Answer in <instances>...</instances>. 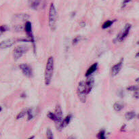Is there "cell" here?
<instances>
[{"label":"cell","mask_w":139,"mask_h":139,"mask_svg":"<svg viewBox=\"0 0 139 139\" xmlns=\"http://www.w3.org/2000/svg\"><path fill=\"white\" fill-rule=\"evenodd\" d=\"M131 28H132V25L130 24H126L125 25L124 28L121 30V31L117 36V37L114 40V43L123 42L128 36Z\"/></svg>","instance_id":"cell-6"},{"label":"cell","mask_w":139,"mask_h":139,"mask_svg":"<svg viewBox=\"0 0 139 139\" xmlns=\"http://www.w3.org/2000/svg\"><path fill=\"white\" fill-rule=\"evenodd\" d=\"M132 1V0H124L123 1V3H122V6H121V8H124L126 6L128 3H130Z\"/></svg>","instance_id":"cell-26"},{"label":"cell","mask_w":139,"mask_h":139,"mask_svg":"<svg viewBox=\"0 0 139 139\" xmlns=\"http://www.w3.org/2000/svg\"><path fill=\"white\" fill-rule=\"evenodd\" d=\"M30 42L29 40H26V39H14V38H10V39H7L0 43V49H6V48H10L13 46L15 44L18 42Z\"/></svg>","instance_id":"cell-3"},{"label":"cell","mask_w":139,"mask_h":139,"mask_svg":"<svg viewBox=\"0 0 139 139\" xmlns=\"http://www.w3.org/2000/svg\"><path fill=\"white\" fill-rule=\"evenodd\" d=\"M71 119H72L71 115H68L66 117H64V119H62V123H61V128H62V129H63L69 124V123L71 122Z\"/></svg>","instance_id":"cell-14"},{"label":"cell","mask_w":139,"mask_h":139,"mask_svg":"<svg viewBox=\"0 0 139 139\" xmlns=\"http://www.w3.org/2000/svg\"><path fill=\"white\" fill-rule=\"evenodd\" d=\"M43 2V0H29V7L34 10H37L42 7V4H44Z\"/></svg>","instance_id":"cell-11"},{"label":"cell","mask_w":139,"mask_h":139,"mask_svg":"<svg viewBox=\"0 0 139 139\" xmlns=\"http://www.w3.org/2000/svg\"><path fill=\"white\" fill-rule=\"evenodd\" d=\"M138 53H137L136 55V58H138Z\"/></svg>","instance_id":"cell-28"},{"label":"cell","mask_w":139,"mask_h":139,"mask_svg":"<svg viewBox=\"0 0 139 139\" xmlns=\"http://www.w3.org/2000/svg\"><path fill=\"white\" fill-rule=\"evenodd\" d=\"M81 40V37L80 36H77V37H75L74 39L72 41V44H73V46H75L76 44H77L79 43V42Z\"/></svg>","instance_id":"cell-23"},{"label":"cell","mask_w":139,"mask_h":139,"mask_svg":"<svg viewBox=\"0 0 139 139\" xmlns=\"http://www.w3.org/2000/svg\"><path fill=\"white\" fill-rule=\"evenodd\" d=\"M97 137L99 139H105L106 136H105V131L104 130H102L98 132L97 135Z\"/></svg>","instance_id":"cell-20"},{"label":"cell","mask_w":139,"mask_h":139,"mask_svg":"<svg viewBox=\"0 0 139 139\" xmlns=\"http://www.w3.org/2000/svg\"><path fill=\"white\" fill-rule=\"evenodd\" d=\"M25 32L27 33V36L29 37L30 42H32V44H33L34 52H36V44H35L36 41H35V38H34V36H33V31H32V25H31V22H29V21L26 22L25 25Z\"/></svg>","instance_id":"cell-8"},{"label":"cell","mask_w":139,"mask_h":139,"mask_svg":"<svg viewBox=\"0 0 139 139\" xmlns=\"http://www.w3.org/2000/svg\"><path fill=\"white\" fill-rule=\"evenodd\" d=\"M19 68L21 70V71L23 72V75L26 76L27 77H29V78H31L33 77V70L29 64H20L19 66Z\"/></svg>","instance_id":"cell-9"},{"label":"cell","mask_w":139,"mask_h":139,"mask_svg":"<svg viewBox=\"0 0 139 139\" xmlns=\"http://www.w3.org/2000/svg\"><path fill=\"white\" fill-rule=\"evenodd\" d=\"M77 95H78V97H79L80 101L81 102H85L87 92H86L85 82L84 81L79 82V84H78V87H77Z\"/></svg>","instance_id":"cell-7"},{"label":"cell","mask_w":139,"mask_h":139,"mask_svg":"<svg viewBox=\"0 0 139 139\" xmlns=\"http://www.w3.org/2000/svg\"><path fill=\"white\" fill-rule=\"evenodd\" d=\"M48 117L51 119V120L54 121H55V119H56V115H55V113H54L50 112L48 114Z\"/></svg>","instance_id":"cell-25"},{"label":"cell","mask_w":139,"mask_h":139,"mask_svg":"<svg viewBox=\"0 0 139 139\" xmlns=\"http://www.w3.org/2000/svg\"><path fill=\"white\" fill-rule=\"evenodd\" d=\"M27 115V116H28V121L32 119L33 118V117H34V115H33V109H28Z\"/></svg>","instance_id":"cell-19"},{"label":"cell","mask_w":139,"mask_h":139,"mask_svg":"<svg viewBox=\"0 0 139 139\" xmlns=\"http://www.w3.org/2000/svg\"><path fill=\"white\" fill-rule=\"evenodd\" d=\"M55 115H56V119L54 121L55 125H56V129L60 131L62 130L61 128V123L63 119V113H62V110L61 109V107L59 105H57L55 109Z\"/></svg>","instance_id":"cell-5"},{"label":"cell","mask_w":139,"mask_h":139,"mask_svg":"<svg viewBox=\"0 0 139 139\" xmlns=\"http://www.w3.org/2000/svg\"><path fill=\"white\" fill-rule=\"evenodd\" d=\"M115 21V20H113V21H106L105 23H104L103 25H102V28L103 29H107V28H109V27H110L111 25L113 24V23H114Z\"/></svg>","instance_id":"cell-17"},{"label":"cell","mask_w":139,"mask_h":139,"mask_svg":"<svg viewBox=\"0 0 139 139\" xmlns=\"http://www.w3.org/2000/svg\"><path fill=\"white\" fill-rule=\"evenodd\" d=\"M8 29H9L8 27L6 25L0 26V36H2V33H4V32L7 31Z\"/></svg>","instance_id":"cell-21"},{"label":"cell","mask_w":139,"mask_h":139,"mask_svg":"<svg viewBox=\"0 0 139 139\" xmlns=\"http://www.w3.org/2000/svg\"><path fill=\"white\" fill-rule=\"evenodd\" d=\"M29 50V47L25 45H21V46H16L13 50V57L14 59L16 60H19L22 56L28 52Z\"/></svg>","instance_id":"cell-4"},{"label":"cell","mask_w":139,"mask_h":139,"mask_svg":"<svg viewBox=\"0 0 139 139\" xmlns=\"http://www.w3.org/2000/svg\"><path fill=\"white\" fill-rule=\"evenodd\" d=\"M113 109L114 110L117 112H119V111H121L124 109V106L120 103H118V102H115V103L113 105Z\"/></svg>","instance_id":"cell-16"},{"label":"cell","mask_w":139,"mask_h":139,"mask_svg":"<svg viewBox=\"0 0 139 139\" xmlns=\"http://www.w3.org/2000/svg\"><path fill=\"white\" fill-rule=\"evenodd\" d=\"M127 90H129V91H137L138 90V88L137 85H132V86H130V87L127 88Z\"/></svg>","instance_id":"cell-24"},{"label":"cell","mask_w":139,"mask_h":139,"mask_svg":"<svg viewBox=\"0 0 139 139\" xmlns=\"http://www.w3.org/2000/svg\"><path fill=\"white\" fill-rule=\"evenodd\" d=\"M46 136H47V138L49 139L54 138L53 133H52V132L51 131V130H50V128H48V130H47V131H46Z\"/></svg>","instance_id":"cell-22"},{"label":"cell","mask_w":139,"mask_h":139,"mask_svg":"<svg viewBox=\"0 0 139 139\" xmlns=\"http://www.w3.org/2000/svg\"><path fill=\"white\" fill-rule=\"evenodd\" d=\"M2 107H0V112H1V111H2Z\"/></svg>","instance_id":"cell-30"},{"label":"cell","mask_w":139,"mask_h":139,"mask_svg":"<svg viewBox=\"0 0 139 139\" xmlns=\"http://www.w3.org/2000/svg\"><path fill=\"white\" fill-rule=\"evenodd\" d=\"M123 63H124V58H121L119 62L113 66V67L111 68V75H112V77H115L116 75H118L119 73L120 72L121 68H122Z\"/></svg>","instance_id":"cell-10"},{"label":"cell","mask_w":139,"mask_h":139,"mask_svg":"<svg viewBox=\"0 0 139 139\" xmlns=\"http://www.w3.org/2000/svg\"><path fill=\"white\" fill-rule=\"evenodd\" d=\"M134 97L136 98V99L138 98V90H137V91H135V94H134Z\"/></svg>","instance_id":"cell-27"},{"label":"cell","mask_w":139,"mask_h":139,"mask_svg":"<svg viewBox=\"0 0 139 139\" xmlns=\"http://www.w3.org/2000/svg\"><path fill=\"white\" fill-rule=\"evenodd\" d=\"M56 21H57V12L56 7L54 4L52 3L49 10V26L52 30L55 29Z\"/></svg>","instance_id":"cell-2"},{"label":"cell","mask_w":139,"mask_h":139,"mask_svg":"<svg viewBox=\"0 0 139 139\" xmlns=\"http://www.w3.org/2000/svg\"><path fill=\"white\" fill-rule=\"evenodd\" d=\"M34 137H35V136H31V137H29V138H34Z\"/></svg>","instance_id":"cell-29"},{"label":"cell","mask_w":139,"mask_h":139,"mask_svg":"<svg viewBox=\"0 0 139 139\" xmlns=\"http://www.w3.org/2000/svg\"><path fill=\"white\" fill-rule=\"evenodd\" d=\"M136 116V114L134 111H128L125 114V118L127 121L132 120Z\"/></svg>","instance_id":"cell-15"},{"label":"cell","mask_w":139,"mask_h":139,"mask_svg":"<svg viewBox=\"0 0 139 139\" xmlns=\"http://www.w3.org/2000/svg\"><path fill=\"white\" fill-rule=\"evenodd\" d=\"M54 60L52 56H50L47 60L46 63V70L44 73V81L46 85H49L52 81L53 73H54Z\"/></svg>","instance_id":"cell-1"},{"label":"cell","mask_w":139,"mask_h":139,"mask_svg":"<svg viewBox=\"0 0 139 139\" xmlns=\"http://www.w3.org/2000/svg\"><path fill=\"white\" fill-rule=\"evenodd\" d=\"M89 77H90L87 79L86 82H85V89H86L87 94H88L91 92V90L94 87V78L90 77V76H89Z\"/></svg>","instance_id":"cell-12"},{"label":"cell","mask_w":139,"mask_h":139,"mask_svg":"<svg viewBox=\"0 0 139 139\" xmlns=\"http://www.w3.org/2000/svg\"><path fill=\"white\" fill-rule=\"evenodd\" d=\"M27 110H28V109H23V111H21V112L19 113V114L17 115L16 119H19L23 118V117L25 116V115H27Z\"/></svg>","instance_id":"cell-18"},{"label":"cell","mask_w":139,"mask_h":139,"mask_svg":"<svg viewBox=\"0 0 139 139\" xmlns=\"http://www.w3.org/2000/svg\"><path fill=\"white\" fill-rule=\"evenodd\" d=\"M98 63H96V62L92 64V65L88 69V71H86V73H85V76H86V77H89V76H90L92 73H94V72L96 71Z\"/></svg>","instance_id":"cell-13"}]
</instances>
